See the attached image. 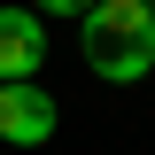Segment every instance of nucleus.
Masks as SVG:
<instances>
[{"label": "nucleus", "mask_w": 155, "mask_h": 155, "mask_svg": "<svg viewBox=\"0 0 155 155\" xmlns=\"http://www.w3.org/2000/svg\"><path fill=\"white\" fill-rule=\"evenodd\" d=\"M78 47H85V70L93 78L140 85L155 70V0H101L85 16V31H78Z\"/></svg>", "instance_id": "nucleus-1"}, {"label": "nucleus", "mask_w": 155, "mask_h": 155, "mask_svg": "<svg viewBox=\"0 0 155 155\" xmlns=\"http://www.w3.org/2000/svg\"><path fill=\"white\" fill-rule=\"evenodd\" d=\"M54 124H62V109L47 85H0V140L8 147H47Z\"/></svg>", "instance_id": "nucleus-2"}, {"label": "nucleus", "mask_w": 155, "mask_h": 155, "mask_svg": "<svg viewBox=\"0 0 155 155\" xmlns=\"http://www.w3.org/2000/svg\"><path fill=\"white\" fill-rule=\"evenodd\" d=\"M47 62V23L31 8H0V85H31Z\"/></svg>", "instance_id": "nucleus-3"}, {"label": "nucleus", "mask_w": 155, "mask_h": 155, "mask_svg": "<svg viewBox=\"0 0 155 155\" xmlns=\"http://www.w3.org/2000/svg\"><path fill=\"white\" fill-rule=\"evenodd\" d=\"M93 8H101V0H31V16H78V23L93 16Z\"/></svg>", "instance_id": "nucleus-4"}]
</instances>
